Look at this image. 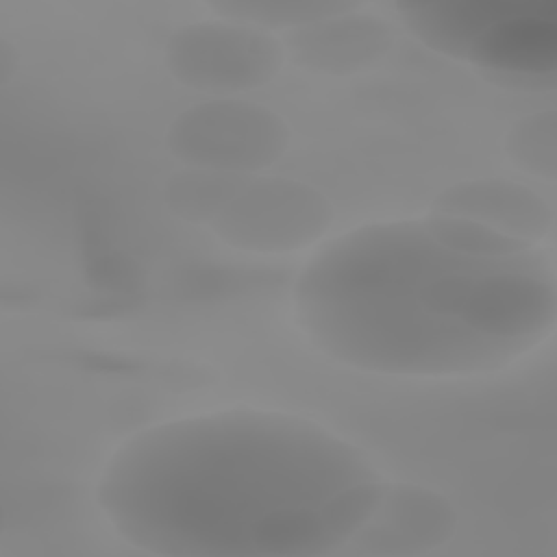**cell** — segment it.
I'll list each match as a JSON object with an SVG mask.
<instances>
[{
  "label": "cell",
  "mask_w": 557,
  "mask_h": 557,
  "mask_svg": "<svg viewBox=\"0 0 557 557\" xmlns=\"http://www.w3.org/2000/svg\"><path fill=\"white\" fill-rule=\"evenodd\" d=\"M503 146L509 161L524 174L548 183L557 178V113L553 109L516 120Z\"/></svg>",
  "instance_id": "8fae6325"
},
{
  "label": "cell",
  "mask_w": 557,
  "mask_h": 557,
  "mask_svg": "<svg viewBox=\"0 0 557 557\" xmlns=\"http://www.w3.org/2000/svg\"><path fill=\"white\" fill-rule=\"evenodd\" d=\"M333 222L329 198L289 176H248L228 207L209 226L239 252L289 255L318 244Z\"/></svg>",
  "instance_id": "8992f818"
},
{
  "label": "cell",
  "mask_w": 557,
  "mask_h": 557,
  "mask_svg": "<svg viewBox=\"0 0 557 557\" xmlns=\"http://www.w3.org/2000/svg\"><path fill=\"white\" fill-rule=\"evenodd\" d=\"M281 41L287 61L309 74L352 76L385 59L394 30L376 13L346 2L339 11L281 35Z\"/></svg>",
  "instance_id": "ba28073f"
},
{
  "label": "cell",
  "mask_w": 557,
  "mask_h": 557,
  "mask_svg": "<svg viewBox=\"0 0 557 557\" xmlns=\"http://www.w3.org/2000/svg\"><path fill=\"white\" fill-rule=\"evenodd\" d=\"M385 476L361 446L307 416L226 407L150 424L96 483L107 524L165 557L342 553Z\"/></svg>",
  "instance_id": "6da1fadb"
},
{
  "label": "cell",
  "mask_w": 557,
  "mask_h": 557,
  "mask_svg": "<svg viewBox=\"0 0 557 557\" xmlns=\"http://www.w3.org/2000/svg\"><path fill=\"white\" fill-rule=\"evenodd\" d=\"M405 28L429 50L492 81L540 87L557 74V4L540 0L400 2Z\"/></svg>",
  "instance_id": "3957f363"
},
{
  "label": "cell",
  "mask_w": 557,
  "mask_h": 557,
  "mask_svg": "<svg viewBox=\"0 0 557 557\" xmlns=\"http://www.w3.org/2000/svg\"><path fill=\"white\" fill-rule=\"evenodd\" d=\"M248 176L187 168L172 172L163 185L168 211L194 226H211L242 189Z\"/></svg>",
  "instance_id": "30bf717a"
},
{
  "label": "cell",
  "mask_w": 557,
  "mask_h": 557,
  "mask_svg": "<svg viewBox=\"0 0 557 557\" xmlns=\"http://www.w3.org/2000/svg\"><path fill=\"white\" fill-rule=\"evenodd\" d=\"M285 61L278 35L222 15L178 26L163 46L168 74L213 98H235L268 85Z\"/></svg>",
  "instance_id": "5b68a950"
},
{
  "label": "cell",
  "mask_w": 557,
  "mask_h": 557,
  "mask_svg": "<svg viewBox=\"0 0 557 557\" xmlns=\"http://www.w3.org/2000/svg\"><path fill=\"white\" fill-rule=\"evenodd\" d=\"M346 2L333 0H239V2H213L209 9L215 15L231 17L237 22L252 24L257 28L285 35L298 26H305L313 20H320L329 13H335Z\"/></svg>",
  "instance_id": "7c38bea8"
},
{
  "label": "cell",
  "mask_w": 557,
  "mask_h": 557,
  "mask_svg": "<svg viewBox=\"0 0 557 557\" xmlns=\"http://www.w3.org/2000/svg\"><path fill=\"white\" fill-rule=\"evenodd\" d=\"M289 126L272 109L242 98H211L183 109L165 131L168 152L187 168L257 176L289 148Z\"/></svg>",
  "instance_id": "277c9868"
},
{
  "label": "cell",
  "mask_w": 557,
  "mask_h": 557,
  "mask_svg": "<svg viewBox=\"0 0 557 557\" xmlns=\"http://www.w3.org/2000/svg\"><path fill=\"white\" fill-rule=\"evenodd\" d=\"M11 57L15 59L17 52H13V50L9 48V44L2 41V44H0V81H2V83H7V81L11 78V74H13V70L17 67V61H11Z\"/></svg>",
  "instance_id": "4fadbf2b"
},
{
  "label": "cell",
  "mask_w": 557,
  "mask_h": 557,
  "mask_svg": "<svg viewBox=\"0 0 557 557\" xmlns=\"http://www.w3.org/2000/svg\"><path fill=\"white\" fill-rule=\"evenodd\" d=\"M292 309L309 344L339 366L418 381L485 376L553 335L555 257L544 246L466 255L424 215L379 220L313 252Z\"/></svg>",
  "instance_id": "7a4b0ae2"
},
{
  "label": "cell",
  "mask_w": 557,
  "mask_h": 557,
  "mask_svg": "<svg viewBox=\"0 0 557 557\" xmlns=\"http://www.w3.org/2000/svg\"><path fill=\"white\" fill-rule=\"evenodd\" d=\"M457 531V511L440 490L385 481L370 518L344 550L357 555H424L448 544Z\"/></svg>",
  "instance_id": "52a82bcc"
},
{
  "label": "cell",
  "mask_w": 557,
  "mask_h": 557,
  "mask_svg": "<svg viewBox=\"0 0 557 557\" xmlns=\"http://www.w3.org/2000/svg\"><path fill=\"white\" fill-rule=\"evenodd\" d=\"M431 211L481 222L518 242L540 246L553 233V205L533 187L511 178H468L442 189Z\"/></svg>",
  "instance_id": "9c48e42d"
}]
</instances>
